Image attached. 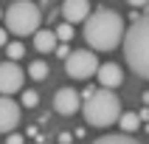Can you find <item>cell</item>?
Masks as SVG:
<instances>
[{"label":"cell","instance_id":"1","mask_svg":"<svg viewBox=\"0 0 149 144\" xmlns=\"http://www.w3.org/2000/svg\"><path fill=\"white\" fill-rule=\"evenodd\" d=\"M124 17L113 8H96L84 20V42L93 51H113L124 42Z\"/></svg>","mask_w":149,"mask_h":144},{"label":"cell","instance_id":"2","mask_svg":"<svg viewBox=\"0 0 149 144\" xmlns=\"http://www.w3.org/2000/svg\"><path fill=\"white\" fill-rule=\"evenodd\" d=\"M124 57L132 74H138L141 79H149V11L127 28Z\"/></svg>","mask_w":149,"mask_h":144},{"label":"cell","instance_id":"3","mask_svg":"<svg viewBox=\"0 0 149 144\" xmlns=\"http://www.w3.org/2000/svg\"><path fill=\"white\" fill-rule=\"evenodd\" d=\"M82 113H84V122L90 127H110L121 119V99L110 88H101L90 99H84Z\"/></svg>","mask_w":149,"mask_h":144},{"label":"cell","instance_id":"4","mask_svg":"<svg viewBox=\"0 0 149 144\" xmlns=\"http://www.w3.org/2000/svg\"><path fill=\"white\" fill-rule=\"evenodd\" d=\"M3 23H6L8 34H17V37H31V34L40 31V23H42V11L37 3L31 0H17L6 8L3 14Z\"/></svg>","mask_w":149,"mask_h":144},{"label":"cell","instance_id":"5","mask_svg":"<svg viewBox=\"0 0 149 144\" xmlns=\"http://www.w3.org/2000/svg\"><path fill=\"white\" fill-rule=\"evenodd\" d=\"M99 57H96V51H70V57L65 59V71L70 79H90V76L99 74Z\"/></svg>","mask_w":149,"mask_h":144},{"label":"cell","instance_id":"6","mask_svg":"<svg viewBox=\"0 0 149 144\" xmlns=\"http://www.w3.org/2000/svg\"><path fill=\"white\" fill-rule=\"evenodd\" d=\"M25 82V71L17 62H0V93L3 96H11V93H17L20 88H23Z\"/></svg>","mask_w":149,"mask_h":144},{"label":"cell","instance_id":"7","mask_svg":"<svg viewBox=\"0 0 149 144\" xmlns=\"http://www.w3.org/2000/svg\"><path fill=\"white\" fill-rule=\"evenodd\" d=\"M82 107V93H76L73 88H59L54 93V110L62 116H73L76 110Z\"/></svg>","mask_w":149,"mask_h":144},{"label":"cell","instance_id":"8","mask_svg":"<svg viewBox=\"0 0 149 144\" xmlns=\"http://www.w3.org/2000/svg\"><path fill=\"white\" fill-rule=\"evenodd\" d=\"M17 122H20V105L11 96H0V133H14Z\"/></svg>","mask_w":149,"mask_h":144},{"label":"cell","instance_id":"9","mask_svg":"<svg viewBox=\"0 0 149 144\" xmlns=\"http://www.w3.org/2000/svg\"><path fill=\"white\" fill-rule=\"evenodd\" d=\"M62 17H65V23H82L90 17V3L87 0H62Z\"/></svg>","mask_w":149,"mask_h":144},{"label":"cell","instance_id":"10","mask_svg":"<svg viewBox=\"0 0 149 144\" xmlns=\"http://www.w3.org/2000/svg\"><path fill=\"white\" fill-rule=\"evenodd\" d=\"M99 82H101V88H118V85L124 82V74H121V68L116 65V62H104V65H99Z\"/></svg>","mask_w":149,"mask_h":144},{"label":"cell","instance_id":"11","mask_svg":"<svg viewBox=\"0 0 149 144\" xmlns=\"http://www.w3.org/2000/svg\"><path fill=\"white\" fill-rule=\"evenodd\" d=\"M56 45H59L56 31H51V28H40V31L34 34V48L40 51V54H54Z\"/></svg>","mask_w":149,"mask_h":144},{"label":"cell","instance_id":"12","mask_svg":"<svg viewBox=\"0 0 149 144\" xmlns=\"http://www.w3.org/2000/svg\"><path fill=\"white\" fill-rule=\"evenodd\" d=\"M90 144H141V141H135L132 136H127V133H107V136H101V138H96Z\"/></svg>","mask_w":149,"mask_h":144},{"label":"cell","instance_id":"13","mask_svg":"<svg viewBox=\"0 0 149 144\" xmlns=\"http://www.w3.org/2000/svg\"><path fill=\"white\" fill-rule=\"evenodd\" d=\"M118 124H121V130H124V133H135V130L141 127V116H138V113H132V110H130V113H121Z\"/></svg>","mask_w":149,"mask_h":144},{"label":"cell","instance_id":"14","mask_svg":"<svg viewBox=\"0 0 149 144\" xmlns=\"http://www.w3.org/2000/svg\"><path fill=\"white\" fill-rule=\"evenodd\" d=\"M28 76H31V79H37V82L48 79V65H45L42 59H34L31 65H28Z\"/></svg>","mask_w":149,"mask_h":144},{"label":"cell","instance_id":"15","mask_svg":"<svg viewBox=\"0 0 149 144\" xmlns=\"http://www.w3.org/2000/svg\"><path fill=\"white\" fill-rule=\"evenodd\" d=\"M6 54H8V59H11V62H17V59L25 54L23 42H8V45H6Z\"/></svg>","mask_w":149,"mask_h":144},{"label":"cell","instance_id":"16","mask_svg":"<svg viewBox=\"0 0 149 144\" xmlns=\"http://www.w3.org/2000/svg\"><path fill=\"white\" fill-rule=\"evenodd\" d=\"M56 37H59L62 42L70 40V37H73V28H70V23H59V25H56Z\"/></svg>","mask_w":149,"mask_h":144},{"label":"cell","instance_id":"17","mask_svg":"<svg viewBox=\"0 0 149 144\" xmlns=\"http://www.w3.org/2000/svg\"><path fill=\"white\" fill-rule=\"evenodd\" d=\"M37 102H40L37 91H23V105L25 107H37Z\"/></svg>","mask_w":149,"mask_h":144},{"label":"cell","instance_id":"18","mask_svg":"<svg viewBox=\"0 0 149 144\" xmlns=\"http://www.w3.org/2000/svg\"><path fill=\"white\" fill-rule=\"evenodd\" d=\"M54 54H56L59 59H68V57H70V48H68L65 42H62V45H56V51H54Z\"/></svg>","mask_w":149,"mask_h":144},{"label":"cell","instance_id":"19","mask_svg":"<svg viewBox=\"0 0 149 144\" xmlns=\"http://www.w3.org/2000/svg\"><path fill=\"white\" fill-rule=\"evenodd\" d=\"M6 144H25V138H23L20 133H8V136H6Z\"/></svg>","mask_w":149,"mask_h":144},{"label":"cell","instance_id":"20","mask_svg":"<svg viewBox=\"0 0 149 144\" xmlns=\"http://www.w3.org/2000/svg\"><path fill=\"white\" fill-rule=\"evenodd\" d=\"M0 45H8V28H0Z\"/></svg>","mask_w":149,"mask_h":144},{"label":"cell","instance_id":"21","mask_svg":"<svg viewBox=\"0 0 149 144\" xmlns=\"http://www.w3.org/2000/svg\"><path fill=\"white\" fill-rule=\"evenodd\" d=\"M59 144H70V133H62V136H59Z\"/></svg>","mask_w":149,"mask_h":144},{"label":"cell","instance_id":"22","mask_svg":"<svg viewBox=\"0 0 149 144\" xmlns=\"http://www.w3.org/2000/svg\"><path fill=\"white\" fill-rule=\"evenodd\" d=\"M127 3H130V6H146L149 0H127Z\"/></svg>","mask_w":149,"mask_h":144},{"label":"cell","instance_id":"23","mask_svg":"<svg viewBox=\"0 0 149 144\" xmlns=\"http://www.w3.org/2000/svg\"><path fill=\"white\" fill-rule=\"evenodd\" d=\"M3 14H6V11H0V17H3Z\"/></svg>","mask_w":149,"mask_h":144}]
</instances>
